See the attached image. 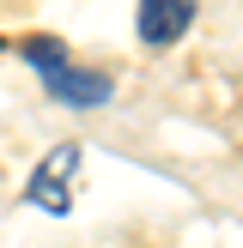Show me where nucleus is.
<instances>
[{
  "mask_svg": "<svg viewBox=\"0 0 243 248\" xmlns=\"http://www.w3.org/2000/svg\"><path fill=\"white\" fill-rule=\"evenodd\" d=\"M73 176H79V145H55V152L36 164V176L24 182V200L43 206V212H73Z\"/></svg>",
  "mask_w": 243,
  "mask_h": 248,
  "instance_id": "obj_1",
  "label": "nucleus"
},
{
  "mask_svg": "<svg viewBox=\"0 0 243 248\" xmlns=\"http://www.w3.org/2000/svg\"><path fill=\"white\" fill-rule=\"evenodd\" d=\"M43 85H49V97L55 103H73V109H97V103H109L116 97V79L109 73H91V67H55V73H43Z\"/></svg>",
  "mask_w": 243,
  "mask_h": 248,
  "instance_id": "obj_2",
  "label": "nucleus"
},
{
  "mask_svg": "<svg viewBox=\"0 0 243 248\" xmlns=\"http://www.w3.org/2000/svg\"><path fill=\"white\" fill-rule=\"evenodd\" d=\"M134 24H140V43L146 48H170L194 24V0H140Z\"/></svg>",
  "mask_w": 243,
  "mask_h": 248,
  "instance_id": "obj_3",
  "label": "nucleus"
},
{
  "mask_svg": "<svg viewBox=\"0 0 243 248\" xmlns=\"http://www.w3.org/2000/svg\"><path fill=\"white\" fill-rule=\"evenodd\" d=\"M18 55L31 61L36 73H55V67H67V43H61V36H18Z\"/></svg>",
  "mask_w": 243,
  "mask_h": 248,
  "instance_id": "obj_4",
  "label": "nucleus"
}]
</instances>
